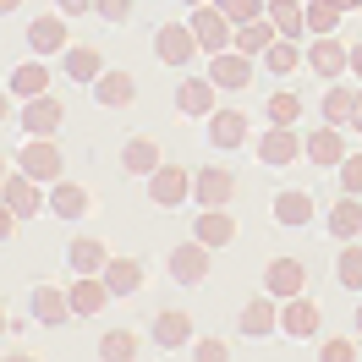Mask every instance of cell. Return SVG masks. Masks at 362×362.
<instances>
[{
	"mask_svg": "<svg viewBox=\"0 0 362 362\" xmlns=\"http://www.w3.org/2000/svg\"><path fill=\"white\" fill-rule=\"evenodd\" d=\"M192 33H198V49H204V55H220V49L236 45V23H230L214 0L192 6Z\"/></svg>",
	"mask_w": 362,
	"mask_h": 362,
	"instance_id": "cell-1",
	"label": "cell"
},
{
	"mask_svg": "<svg viewBox=\"0 0 362 362\" xmlns=\"http://www.w3.org/2000/svg\"><path fill=\"white\" fill-rule=\"evenodd\" d=\"M154 55L165 61V66H187V61L198 55V33H192V23H159Z\"/></svg>",
	"mask_w": 362,
	"mask_h": 362,
	"instance_id": "cell-2",
	"label": "cell"
},
{
	"mask_svg": "<svg viewBox=\"0 0 362 362\" xmlns=\"http://www.w3.org/2000/svg\"><path fill=\"white\" fill-rule=\"evenodd\" d=\"M61 148H55V137H28V148L17 154V170H28L33 181H61Z\"/></svg>",
	"mask_w": 362,
	"mask_h": 362,
	"instance_id": "cell-3",
	"label": "cell"
},
{
	"mask_svg": "<svg viewBox=\"0 0 362 362\" xmlns=\"http://www.w3.org/2000/svg\"><path fill=\"white\" fill-rule=\"evenodd\" d=\"M192 198L204 209H226L230 198H236V176H230L226 165H204V170L192 176Z\"/></svg>",
	"mask_w": 362,
	"mask_h": 362,
	"instance_id": "cell-4",
	"label": "cell"
},
{
	"mask_svg": "<svg viewBox=\"0 0 362 362\" xmlns=\"http://www.w3.org/2000/svg\"><path fill=\"white\" fill-rule=\"evenodd\" d=\"M28 110H23V127L28 137H55L61 132V121H66V105L55 99V93H39V99H23Z\"/></svg>",
	"mask_w": 362,
	"mask_h": 362,
	"instance_id": "cell-5",
	"label": "cell"
},
{
	"mask_svg": "<svg viewBox=\"0 0 362 362\" xmlns=\"http://www.w3.org/2000/svg\"><path fill=\"white\" fill-rule=\"evenodd\" d=\"M209 77H214V88H247L252 83V55H242L236 45L220 49V55H209Z\"/></svg>",
	"mask_w": 362,
	"mask_h": 362,
	"instance_id": "cell-6",
	"label": "cell"
},
{
	"mask_svg": "<svg viewBox=\"0 0 362 362\" xmlns=\"http://www.w3.org/2000/svg\"><path fill=\"white\" fill-rule=\"evenodd\" d=\"M302 286H308V264L302 258H274L269 269H264V291L269 296H302Z\"/></svg>",
	"mask_w": 362,
	"mask_h": 362,
	"instance_id": "cell-7",
	"label": "cell"
},
{
	"mask_svg": "<svg viewBox=\"0 0 362 362\" xmlns=\"http://www.w3.org/2000/svg\"><path fill=\"white\" fill-rule=\"evenodd\" d=\"M39 187H45V181H33L28 170H11V176H6V187H0V198L17 209L23 220H33V214L45 209V192H39Z\"/></svg>",
	"mask_w": 362,
	"mask_h": 362,
	"instance_id": "cell-8",
	"label": "cell"
},
{
	"mask_svg": "<svg viewBox=\"0 0 362 362\" xmlns=\"http://www.w3.org/2000/svg\"><path fill=\"white\" fill-rule=\"evenodd\" d=\"M187 192H192V176H187L181 165H159L154 176H148V198H154L159 209H176Z\"/></svg>",
	"mask_w": 362,
	"mask_h": 362,
	"instance_id": "cell-9",
	"label": "cell"
},
{
	"mask_svg": "<svg viewBox=\"0 0 362 362\" xmlns=\"http://www.w3.org/2000/svg\"><path fill=\"white\" fill-rule=\"evenodd\" d=\"M308 66H313L318 77H340V71H351V49L340 45L335 33H318L313 49H308Z\"/></svg>",
	"mask_w": 362,
	"mask_h": 362,
	"instance_id": "cell-10",
	"label": "cell"
},
{
	"mask_svg": "<svg viewBox=\"0 0 362 362\" xmlns=\"http://www.w3.org/2000/svg\"><path fill=\"white\" fill-rule=\"evenodd\" d=\"M209 242H198V236H192V242H181L176 252H170V274H176L181 286H198V280H204L209 274Z\"/></svg>",
	"mask_w": 362,
	"mask_h": 362,
	"instance_id": "cell-11",
	"label": "cell"
},
{
	"mask_svg": "<svg viewBox=\"0 0 362 362\" xmlns=\"http://www.w3.org/2000/svg\"><path fill=\"white\" fill-rule=\"evenodd\" d=\"M66 296H71V318H88V313H99V308H105L115 291L105 286V274H77Z\"/></svg>",
	"mask_w": 362,
	"mask_h": 362,
	"instance_id": "cell-12",
	"label": "cell"
},
{
	"mask_svg": "<svg viewBox=\"0 0 362 362\" xmlns=\"http://www.w3.org/2000/svg\"><path fill=\"white\" fill-rule=\"evenodd\" d=\"M318 324H324V318H318V308L308 296H286V302H280V329H286V335L308 340V335H318Z\"/></svg>",
	"mask_w": 362,
	"mask_h": 362,
	"instance_id": "cell-13",
	"label": "cell"
},
{
	"mask_svg": "<svg viewBox=\"0 0 362 362\" xmlns=\"http://www.w3.org/2000/svg\"><path fill=\"white\" fill-rule=\"evenodd\" d=\"M258 154H264V165H291V159L308 154V148H302L296 127H269V132L258 137Z\"/></svg>",
	"mask_w": 362,
	"mask_h": 362,
	"instance_id": "cell-14",
	"label": "cell"
},
{
	"mask_svg": "<svg viewBox=\"0 0 362 362\" xmlns=\"http://www.w3.org/2000/svg\"><path fill=\"white\" fill-rule=\"evenodd\" d=\"M302 148H308L313 165H329V170H335L340 159H346V137H340V127H318V132L302 137Z\"/></svg>",
	"mask_w": 362,
	"mask_h": 362,
	"instance_id": "cell-15",
	"label": "cell"
},
{
	"mask_svg": "<svg viewBox=\"0 0 362 362\" xmlns=\"http://www.w3.org/2000/svg\"><path fill=\"white\" fill-rule=\"evenodd\" d=\"M28 45L39 49V55L66 49V11H61V17H55V11H49V17H33V23H28Z\"/></svg>",
	"mask_w": 362,
	"mask_h": 362,
	"instance_id": "cell-16",
	"label": "cell"
},
{
	"mask_svg": "<svg viewBox=\"0 0 362 362\" xmlns=\"http://www.w3.org/2000/svg\"><path fill=\"white\" fill-rule=\"evenodd\" d=\"M176 105L181 115H214V77H181Z\"/></svg>",
	"mask_w": 362,
	"mask_h": 362,
	"instance_id": "cell-17",
	"label": "cell"
},
{
	"mask_svg": "<svg viewBox=\"0 0 362 362\" xmlns=\"http://www.w3.org/2000/svg\"><path fill=\"white\" fill-rule=\"evenodd\" d=\"M132 93H137L132 71H99V77H93V99H99L105 110H115V105H132Z\"/></svg>",
	"mask_w": 362,
	"mask_h": 362,
	"instance_id": "cell-18",
	"label": "cell"
},
{
	"mask_svg": "<svg viewBox=\"0 0 362 362\" xmlns=\"http://www.w3.org/2000/svg\"><path fill=\"white\" fill-rule=\"evenodd\" d=\"M209 143H214V148L247 143V115H242V110H214V115H209Z\"/></svg>",
	"mask_w": 362,
	"mask_h": 362,
	"instance_id": "cell-19",
	"label": "cell"
},
{
	"mask_svg": "<svg viewBox=\"0 0 362 362\" xmlns=\"http://www.w3.org/2000/svg\"><path fill=\"white\" fill-rule=\"evenodd\" d=\"M192 236L209 242V247H230V242H236V220H230L226 209H204L198 226H192Z\"/></svg>",
	"mask_w": 362,
	"mask_h": 362,
	"instance_id": "cell-20",
	"label": "cell"
},
{
	"mask_svg": "<svg viewBox=\"0 0 362 362\" xmlns=\"http://www.w3.org/2000/svg\"><path fill=\"white\" fill-rule=\"evenodd\" d=\"M121 165H127L132 176H154L159 165H165V154H159V143H154V137H132V143L121 148Z\"/></svg>",
	"mask_w": 362,
	"mask_h": 362,
	"instance_id": "cell-21",
	"label": "cell"
},
{
	"mask_svg": "<svg viewBox=\"0 0 362 362\" xmlns=\"http://www.w3.org/2000/svg\"><path fill=\"white\" fill-rule=\"evenodd\" d=\"M66 258H71V269H77V274H105V264H110V252H105L99 236H77V242L66 247Z\"/></svg>",
	"mask_w": 362,
	"mask_h": 362,
	"instance_id": "cell-22",
	"label": "cell"
},
{
	"mask_svg": "<svg viewBox=\"0 0 362 362\" xmlns=\"http://www.w3.org/2000/svg\"><path fill=\"white\" fill-rule=\"evenodd\" d=\"M274 39H280V28L269 23V11H264V17H252V23H242V28H236V49H242V55H264V49H269Z\"/></svg>",
	"mask_w": 362,
	"mask_h": 362,
	"instance_id": "cell-23",
	"label": "cell"
},
{
	"mask_svg": "<svg viewBox=\"0 0 362 362\" xmlns=\"http://www.w3.org/2000/svg\"><path fill=\"white\" fill-rule=\"evenodd\" d=\"M49 214H61V220H77V214H88V187H77V181H55V192H49Z\"/></svg>",
	"mask_w": 362,
	"mask_h": 362,
	"instance_id": "cell-24",
	"label": "cell"
},
{
	"mask_svg": "<svg viewBox=\"0 0 362 362\" xmlns=\"http://www.w3.org/2000/svg\"><path fill=\"white\" fill-rule=\"evenodd\" d=\"M357 230H362V204H357V192H346V198L329 209V236H335V242H351Z\"/></svg>",
	"mask_w": 362,
	"mask_h": 362,
	"instance_id": "cell-25",
	"label": "cell"
},
{
	"mask_svg": "<svg viewBox=\"0 0 362 362\" xmlns=\"http://www.w3.org/2000/svg\"><path fill=\"white\" fill-rule=\"evenodd\" d=\"M105 286H110L115 296H132L137 286H143V264H137V258H115V252H110V264H105Z\"/></svg>",
	"mask_w": 362,
	"mask_h": 362,
	"instance_id": "cell-26",
	"label": "cell"
},
{
	"mask_svg": "<svg viewBox=\"0 0 362 362\" xmlns=\"http://www.w3.org/2000/svg\"><path fill=\"white\" fill-rule=\"evenodd\" d=\"M33 318H39V324H66L71 318V296L55 291V286H39V291H33Z\"/></svg>",
	"mask_w": 362,
	"mask_h": 362,
	"instance_id": "cell-27",
	"label": "cell"
},
{
	"mask_svg": "<svg viewBox=\"0 0 362 362\" xmlns=\"http://www.w3.org/2000/svg\"><path fill=\"white\" fill-rule=\"evenodd\" d=\"M11 93H17V99H39V93H49V66H45V61H23V66L11 71Z\"/></svg>",
	"mask_w": 362,
	"mask_h": 362,
	"instance_id": "cell-28",
	"label": "cell"
},
{
	"mask_svg": "<svg viewBox=\"0 0 362 362\" xmlns=\"http://www.w3.org/2000/svg\"><path fill=\"white\" fill-rule=\"evenodd\" d=\"M280 296H252L247 308H242V329L247 335H269L274 324H280V308H274Z\"/></svg>",
	"mask_w": 362,
	"mask_h": 362,
	"instance_id": "cell-29",
	"label": "cell"
},
{
	"mask_svg": "<svg viewBox=\"0 0 362 362\" xmlns=\"http://www.w3.org/2000/svg\"><path fill=\"white\" fill-rule=\"evenodd\" d=\"M61 55H66V77H83V83H93V77L105 71V55H99L93 45H66Z\"/></svg>",
	"mask_w": 362,
	"mask_h": 362,
	"instance_id": "cell-30",
	"label": "cell"
},
{
	"mask_svg": "<svg viewBox=\"0 0 362 362\" xmlns=\"http://www.w3.org/2000/svg\"><path fill=\"white\" fill-rule=\"evenodd\" d=\"M269 23L286 33V39H296V33H308V6L302 0H269Z\"/></svg>",
	"mask_w": 362,
	"mask_h": 362,
	"instance_id": "cell-31",
	"label": "cell"
},
{
	"mask_svg": "<svg viewBox=\"0 0 362 362\" xmlns=\"http://www.w3.org/2000/svg\"><path fill=\"white\" fill-rule=\"evenodd\" d=\"M351 115H357V88L335 83V88L324 93V121L329 127H351Z\"/></svg>",
	"mask_w": 362,
	"mask_h": 362,
	"instance_id": "cell-32",
	"label": "cell"
},
{
	"mask_svg": "<svg viewBox=\"0 0 362 362\" xmlns=\"http://www.w3.org/2000/svg\"><path fill=\"white\" fill-rule=\"evenodd\" d=\"M274 220H280V226H308V220H313V198H308V192H280V198H274Z\"/></svg>",
	"mask_w": 362,
	"mask_h": 362,
	"instance_id": "cell-33",
	"label": "cell"
},
{
	"mask_svg": "<svg viewBox=\"0 0 362 362\" xmlns=\"http://www.w3.org/2000/svg\"><path fill=\"white\" fill-rule=\"evenodd\" d=\"M154 340H159V346H181V340H192V318L181 313V308L159 313L154 318Z\"/></svg>",
	"mask_w": 362,
	"mask_h": 362,
	"instance_id": "cell-34",
	"label": "cell"
},
{
	"mask_svg": "<svg viewBox=\"0 0 362 362\" xmlns=\"http://www.w3.org/2000/svg\"><path fill=\"white\" fill-rule=\"evenodd\" d=\"M335 274L346 291H362V247L357 242H346V252H335Z\"/></svg>",
	"mask_w": 362,
	"mask_h": 362,
	"instance_id": "cell-35",
	"label": "cell"
},
{
	"mask_svg": "<svg viewBox=\"0 0 362 362\" xmlns=\"http://www.w3.org/2000/svg\"><path fill=\"white\" fill-rule=\"evenodd\" d=\"M264 61H269V71H274V77H286V71H296L302 49H296V39H286V33H280V39H274V45L264 49Z\"/></svg>",
	"mask_w": 362,
	"mask_h": 362,
	"instance_id": "cell-36",
	"label": "cell"
},
{
	"mask_svg": "<svg viewBox=\"0 0 362 362\" xmlns=\"http://www.w3.org/2000/svg\"><path fill=\"white\" fill-rule=\"evenodd\" d=\"M340 17H346V6L335 0H308V33H335Z\"/></svg>",
	"mask_w": 362,
	"mask_h": 362,
	"instance_id": "cell-37",
	"label": "cell"
},
{
	"mask_svg": "<svg viewBox=\"0 0 362 362\" xmlns=\"http://www.w3.org/2000/svg\"><path fill=\"white\" fill-rule=\"evenodd\" d=\"M99 357H105V362L137 357V335H132V329H110V335H99Z\"/></svg>",
	"mask_w": 362,
	"mask_h": 362,
	"instance_id": "cell-38",
	"label": "cell"
},
{
	"mask_svg": "<svg viewBox=\"0 0 362 362\" xmlns=\"http://www.w3.org/2000/svg\"><path fill=\"white\" fill-rule=\"evenodd\" d=\"M264 110H269L274 127H291V121H302V99L280 88V93H269V105H264Z\"/></svg>",
	"mask_w": 362,
	"mask_h": 362,
	"instance_id": "cell-39",
	"label": "cell"
},
{
	"mask_svg": "<svg viewBox=\"0 0 362 362\" xmlns=\"http://www.w3.org/2000/svg\"><path fill=\"white\" fill-rule=\"evenodd\" d=\"M214 6H220V11H226L230 23L242 28V23H252V17H264V11H269V0H214Z\"/></svg>",
	"mask_w": 362,
	"mask_h": 362,
	"instance_id": "cell-40",
	"label": "cell"
},
{
	"mask_svg": "<svg viewBox=\"0 0 362 362\" xmlns=\"http://www.w3.org/2000/svg\"><path fill=\"white\" fill-rule=\"evenodd\" d=\"M93 11H99L105 23H127V17H132V0H93Z\"/></svg>",
	"mask_w": 362,
	"mask_h": 362,
	"instance_id": "cell-41",
	"label": "cell"
},
{
	"mask_svg": "<svg viewBox=\"0 0 362 362\" xmlns=\"http://www.w3.org/2000/svg\"><path fill=\"white\" fill-rule=\"evenodd\" d=\"M340 181H346V192H362V154L340 159Z\"/></svg>",
	"mask_w": 362,
	"mask_h": 362,
	"instance_id": "cell-42",
	"label": "cell"
},
{
	"mask_svg": "<svg viewBox=\"0 0 362 362\" xmlns=\"http://www.w3.org/2000/svg\"><path fill=\"white\" fill-rule=\"evenodd\" d=\"M318 357H324V362H351V357H357V346H351V340H324Z\"/></svg>",
	"mask_w": 362,
	"mask_h": 362,
	"instance_id": "cell-43",
	"label": "cell"
},
{
	"mask_svg": "<svg viewBox=\"0 0 362 362\" xmlns=\"http://www.w3.org/2000/svg\"><path fill=\"white\" fill-rule=\"evenodd\" d=\"M17 220H23V214H17V209H11L6 198H0V242H6L11 230H17Z\"/></svg>",
	"mask_w": 362,
	"mask_h": 362,
	"instance_id": "cell-44",
	"label": "cell"
},
{
	"mask_svg": "<svg viewBox=\"0 0 362 362\" xmlns=\"http://www.w3.org/2000/svg\"><path fill=\"white\" fill-rule=\"evenodd\" d=\"M192 357H198V362H220V357H226V346H220V340H198V346H192Z\"/></svg>",
	"mask_w": 362,
	"mask_h": 362,
	"instance_id": "cell-45",
	"label": "cell"
},
{
	"mask_svg": "<svg viewBox=\"0 0 362 362\" xmlns=\"http://www.w3.org/2000/svg\"><path fill=\"white\" fill-rule=\"evenodd\" d=\"M55 6H61L66 17H77V11H93V0H55Z\"/></svg>",
	"mask_w": 362,
	"mask_h": 362,
	"instance_id": "cell-46",
	"label": "cell"
},
{
	"mask_svg": "<svg viewBox=\"0 0 362 362\" xmlns=\"http://www.w3.org/2000/svg\"><path fill=\"white\" fill-rule=\"evenodd\" d=\"M351 71H357V77H362V45L351 49Z\"/></svg>",
	"mask_w": 362,
	"mask_h": 362,
	"instance_id": "cell-47",
	"label": "cell"
},
{
	"mask_svg": "<svg viewBox=\"0 0 362 362\" xmlns=\"http://www.w3.org/2000/svg\"><path fill=\"white\" fill-rule=\"evenodd\" d=\"M351 127L362 132V88H357V115H351Z\"/></svg>",
	"mask_w": 362,
	"mask_h": 362,
	"instance_id": "cell-48",
	"label": "cell"
},
{
	"mask_svg": "<svg viewBox=\"0 0 362 362\" xmlns=\"http://www.w3.org/2000/svg\"><path fill=\"white\" fill-rule=\"evenodd\" d=\"M6 176H11V159L0 154V187H6Z\"/></svg>",
	"mask_w": 362,
	"mask_h": 362,
	"instance_id": "cell-49",
	"label": "cell"
},
{
	"mask_svg": "<svg viewBox=\"0 0 362 362\" xmlns=\"http://www.w3.org/2000/svg\"><path fill=\"white\" fill-rule=\"evenodd\" d=\"M6 11H17V0H0V17H6Z\"/></svg>",
	"mask_w": 362,
	"mask_h": 362,
	"instance_id": "cell-50",
	"label": "cell"
},
{
	"mask_svg": "<svg viewBox=\"0 0 362 362\" xmlns=\"http://www.w3.org/2000/svg\"><path fill=\"white\" fill-rule=\"evenodd\" d=\"M335 6H346V11H357V6H362V0H335Z\"/></svg>",
	"mask_w": 362,
	"mask_h": 362,
	"instance_id": "cell-51",
	"label": "cell"
},
{
	"mask_svg": "<svg viewBox=\"0 0 362 362\" xmlns=\"http://www.w3.org/2000/svg\"><path fill=\"white\" fill-rule=\"evenodd\" d=\"M0 335H6V308H0Z\"/></svg>",
	"mask_w": 362,
	"mask_h": 362,
	"instance_id": "cell-52",
	"label": "cell"
},
{
	"mask_svg": "<svg viewBox=\"0 0 362 362\" xmlns=\"http://www.w3.org/2000/svg\"><path fill=\"white\" fill-rule=\"evenodd\" d=\"M0 121H6V93H0Z\"/></svg>",
	"mask_w": 362,
	"mask_h": 362,
	"instance_id": "cell-53",
	"label": "cell"
},
{
	"mask_svg": "<svg viewBox=\"0 0 362 362\" xmlns=\"http://www.w3.org/2000/svg\"><path fill=\"white\" fill-rule=\"evenodd\" d=\"M357 335H362V308H357Z\"/></svg>",
	"mask_w": 362,
	"mask_h": 362,
	"instance_id": "cell-54",
	"label": "cell"
},
{
	"mask_svg": "<svg viewBox=\"0 0 362 362\" xmlns=\"http://www.w3.org/2000/svg\"><path fill=\"white\" fill-rule=\"evenodd\" d=\"M187 6H204V0H187Z\"/></svg>",
	"mask_w": 362,
	"mask_h": 362,
	"instance_id": "cell-55",
	"label": "cell"
}]
</instances>
